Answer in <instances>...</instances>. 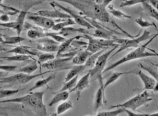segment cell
Instances as JSON below:
<instances>
[{"label":"cell","instance_id":"cell-1","mask_svg":"<svg viewBox=\"0 0 158 116\" xmlns=\"http://www.w3.org/2000/svg\"><path fill=\"white\" fill-rule=\"evenodd\" d=\"M56 1H61L69 4L79 10V13L84 16L92 18L93 20H99L104 24L110 23L114 27L120 30L127 37L131 34L120 27L116 22L110 17L107 8L102 3H98L94 0H51Z\"/></svg>","mask_w":158,"mask_h":116},{"label":"cell","instance_id":"cell-2","mask_svg":"<svg viewBox=\"0 0 158 116\" xmlns=\"http://www.w3.org/2000/svg\"><path fill=\"white\" fill-rule=\"evenodd\" d=\"M44 91L32 92L27 95L17 98L7 99L0 101V104L18 103L32 109L35 114L38 116H47L46 106L43 102Z\"/></svg>","mask_w":158,"mask_h":116},{"label":"cell","instance_id":"cell-3","mask_svg":"<svg viewBox=\"0 0 158 116\" xmlns=\"http://www.w3.org/2000/svg\"><path fill=\"white\" fill-rule=\"evenodd\" d=\"M158 37V32L157 33L154 34V35L150 39H148L147 42H146L143 44H142L141 46H139L138 47L135 48V49H134V50L131 51V52L128 53L127 55L124 56V57H123L118 60L114 62V63L108 66L107 68H105L103 71V74H104L107 72L114 69V68H116L120 65L127 63L128 61L135 60L139 59L142 58H148L150 56H158V53L157 52L155 51L151 52L149 51H146V49L148 48V44H150L151 42H152L156 38Z\"/></svg>","mask_w":158,"mask_h":116},{"label":"cell","instance_id":"cell-4","mask_svg":"<svg viewBox=\"0 0 158 116\" xmlns=\"http://www.w3.org/2000/svg\"><path fill=\"white\" fill-rule=\"evenodd\" d=\"M117 47H112L110 51L103 52L102 54L100 55L99 57L96 60L94 66L89 69L91 82L97 80L99 82L100 86L103 87V71L105 69V67L107 65V61L110 56L111 53L114 51Z\"/></svg>","mask_w":158,"mask_h":116},{"label":"cell","instance_id":"cell-5","mask_svg":"<svg viewBox=\"0 0 158 116\" xmlns=\"http://www.w3.org/2000/svg\"><path fill=\"white\" fill-rule=\"evenodd\" d=\"M138 35L137 37L129 39H121V38H115V43L119 44L118 49L117 50L116 52L110 58H113L116 55L118 54L121 51H124L125 50H127L128 48H137L139 46L141 42L143 41L148 40L151 38L154 34L151 35L150 32L148 30H144L143 34L141 35V36Z\"/></svg>","mask_w":158,"mask_h":116},{"label":"cell","instance_id":"cell-6","mask_svg":"<svg viewBox=\"0 0 158 116\" xmlns=\"http://www.w3.org/2000/svg\"><path fill=\"white\" fill-rule=\"evenodd\" d=\"M152 100V99L151 97V94L148 92V90H145L144 92L134 96L124 103L111 105L109 109H116L117 108L121 107L135 111L139 107L145 105L147 103Z\"/></svg>","mask_w":158,"mask_h":116},{"label":"cell","instance_id":"cell-7","mask_svg":"<svg viewBox=\"0 0 158 116\" xmlns=\"http://www.w3.org/2000/svg\"><path fill=\"white\" fill-rule=\"evenodd\" d=\"M83 37L88 40L86 50L91 52V53H95L103 49H108L110 47H114L119 46V44L115 43L114 39H104L97 38H94L88 34H84Z\"/></svg>","mask_w":158,"mask_h":116},{"label":"cell","instance_id":"cell-8","mask_svg":"<svg viewBox=\"0 0 158 116\" xmlns=\"http://www.w3.org/2000/svg\"><path fill=\"white\" fill-rule=\"evenodd\" d=\"M72 56L56 57V58L41 65L42 68L51 71H61L70 69L74 65L72 63Z\"/></svg>","mask_w":158,"mask_h":116},{"label":"cell","instance_id":"cell-9","mask_svg":"<svg viewBox=\"0 0 158 116\" xmlns=\"http://www.w3.org/2000/svg\"><path fill=\"white\" fill-rule=\"evenodd\" d=\"M51 72L52 71L48 70V71L44 72L43 73L35 75H28L22 72H18L16 74L0 78V83H7L16 85L26 84L28 82H31L33 79L37 78L38 77L41 76Z\"/></svg>","mask_w":158,"mask_h":116},{"label":"cell","instance_id":"cell-10","mask_svg":"<svg viewBox=\"0 0 158 116\" xmlns=\"http://www.w3.org/2000/svg\"><path fill=\"white\" fill-rule=\"evenodd\" d=\"M50 5L52 7H57L60 10H63L64 12L68 14L73 20L75 21L76 24H78L82 27H85L87 29H91L94 28L91 25V24H90V23L86 20L82 15L80 14V13H77L74 10H72L69 8L64 7L56 1H52L51 2H50Z\"/></svg>","mask_w":158,"mask_h":116},{"label":"cell","instance_id":"cell-11","mask_svg":"<svg viewBox=\"0 0 158 116\" xmlns=\"http://www.w3.org/2000/svg\"><path fill=\"white\" fill-rule=\"evenodd\" d=\"M59 43L51 38L45 37L38 41L36 48L39 51L45 52H55L58 51Z\"/></svg>","mask_w":158,"mask_h":116},{"label":"cell","instance_id":"cell-12","mask_svg":"<svg viewBox=\"0 0 158 116\" xmlns=\"http://www.w3.org/2000/svg\"><path fill=\"white\" fill-rule=\"evenodd\" d=\"M27 18L28 20H31L33 23L36 24L38 26L47 30L51 29L55 25V22L51 18L40 15L34 14L32 13H29Z\"/></svg>","mask_w":158,"mask_h":116},{"label":"cell","instance_id":"cell-13","mask_svg":"<svg viewBox=\"0 0 158 116\" xmlns=\"http://www.w3.org/2000/svg\"><path fill=\"white\" fill-rule=\"evenodd\" d=\"M53 7L54 8V10H39L36 13H32L44 16V17H47L49 18H51V19H60V20H62L71 18L68 14L65 13V12H62L61 11H60L61 10L60 9H57L55 7Z\"/></svg>","mask_w":158,"mask_h":116},{"label":"cell","instance_id":"cell-14","mask_svg":"<svg viewBox=\"0 0 158 116\" xmlns=\"http://www.w3.org/2000/svg\"><path fill=\"white\" fill-rule=\"evenodd\" d=\"M89 82H90V73L89 71L88 73H87L86 75L83 76L81 78H80L78 82H77L76 84V86L72 89L69 92L72 93V92H76V96H77V100L78 101L81 95V93L84 89H85L86 88H87L89 86Z\"/></svg>","mask_w":158,"mask_h":116},{"label":"cell","instance_id":"cell-15","mask_svg":"<svg viewBox=\"0 0 158 116\" xmlns=\"http://www.w3.org/2000/svg\"><path fill=\"white\" fill-rule=\"evenodd\" d=\"M134 74L138 76V77L142 80V82L143 83L144 89L145 90L152 91L156 83V81L153 77H151L148 75H146L144 72H143L141 69L138 71L135 70Z\"/></svg>","mask_w":158,"mask_h":116},{"label":"cell","instance_id":"cell-16","mask_svg":"<svg viewBox=\"0 0 158 116\" xmlns=\"http://www.w3.org/2000/svg\"><path fill=\"white\" fill-rule=\"evenodd\" d=\"M6 53H13L15 54L27 55L30 56H39L40 54L38 51L35 50L32 48L28 46H16L9 51H7Z\"/></svg>","mask_w":158,"mask_h":116},{"label":"cell","instance_id":"cell-17","mask_svg":"<svg viewBox=\"0 0 158 116\" xmlns=\"http://www.w3.org/2000/svg\"><path fill=\"white\" fill-rule=\"evenodd\" d=\"M93 53L86 50V49L79 51L72 58V63L74 65H85L87 59Z\"/></svg>","mask_w":158,"mask_h":116},{"label":"cell","instance_id":"cell-18","mask_svg":"<svg viewBox=\"0 0 158 116\" xmlns=\"http://www.w3.org/2000/svg\"><path fill=\"white\" fill-rule=\"evenodd\" d=\"M114 34H120L118 32H114L112 31L104 30L99 29H96L95 30L94 33L91 34L94 37L100 39H114L116 38V37L114 35Z\"/></svg>","mask_w":158,"mask_h":116},{"label":"cell","instance_id":"cell-19","mask_svg":"<svg viewBox=\"0 0 158 116\" xmlns=\"http://www.w3.org/2000/svg\"><path fill=\"white\" fill-rule=\"evenodd\" d=\"M83 37L82 36L78 35L75 37L70 38L68 39H65V41L62 42L60 44H59L58 51L57 52L56 57H60L62 54H64V52L69 48L70 46L72 44L73 41H76L77 39H79Z\"/></svg>","mask_w":158,"mask_h":116},{"label":"cell","instance_id":"cell-20","mask_svg":"<svg viewBox=\"0 0 158 116\" xmlns=\"http://www.w3.org/2000/svg\"><path fill=\"white\" fill-rule=\"evenodd\" d=\"M70 92L68 91H64L61 92H57L55 93V96L52 99L50 102L48 104L49 106L54 105L59 102H63L66 101L69 99Z\"/></svg>","mask_w":158,"mask_h":116},{"label":"cell","instance_id":"cell-21","mask_svg":"<svg viewBox=\"0 0 158 116\" xmlns=\"http://www.w3.org/2000/svg\"><path fill=\"white\" fill-rule=\"evenodd\" d=\"M135 71V70H132V71L127 72H115L112 73V74L110 75V76L108 78L106 83H104L103 91H104L107 87H108L109 85H110L112 83H114V82L117 81V80L120 78V77H121L122 76L127 75V74H134Z\"/></svg>","mask_w":158,"mask_h":116},{"label":"cell","instance_id":"cell-22","mask_svg":"<svg viewBox=\"0 0 158 116\" xmlns=\"http://www.w3.org/2000/svg\"><path fill=\"white\" fill-rule=\"evenodd\" d=\"M103 100L105 101V95L104 91H103V87H100L96 91L95 99H94V112L96 111L99 109L100 107L103 105Z\"/></svg>","mask_w":158,"mask_h":116},{"label":"cell","instance_id":"cell-23","mask_svg":"<svg viewBox=\"0 0 158 116\" xmlns=\"http://www.w3.org/2000/svg\"><path fill=\"white\" fill-rule=\"evenodd\" d=\"M85 69L86 67L84 65H74L72 67L70 68V70L66 76L65 82L69 81L70 79L74 78L77 76H79V74L82 73Z\"/></svg>","mask_w":158,"mask_h":116},{"label":"cell","instance_id":"cell-24","mask_svg":"<svg viewBox=\"0 0 158 116\" xmlns=\"http://www.w3.org/2000/svg\"><path fill=\"white\" fill-rule=\"evenodd\" d=\"M107 10L110 14H111L114 17H116L118 19L126 20V19H131V16L127 15L124 12L121 11V10L115 9L113 5L110 4L107 7Z\"/></svg>","mask_w":158,"mask_h":116},{"label":"cell","instance_id":"cell-25","mask_svg":"<svg viewBox=\"0 0 158 116\" xmlns=\"http://www.w3.org/2000/svg\"><path fill=\"white\" fill-rule=\"evenodd\" d=\"M141 4L142 5L144 11L148 16L158 21V10H156L154 7L148 2H144Z\"/></svg>","mask_w":158,"mask_h":116},{"label":"cell","instance_id":"cell-26","mask_svg":"<svg viewBox=\"0 0 158 116\" xmlns=\"http://www.w3.org/2000/svg\"><path fill=\"white\" fill-rule=\"evenodd\" d=\"M56 78L55 74H51L49 76L46 78L41 79V80H39L37 82H35L34 85L33 87H32L31 88L29 89V92H32L34 91L35 89L40 88L41 87H44L45 85H47L48 83L52 80H54Z\"/></svg>","mask_w":158,"mask_h":116},{"label":"cell","instance_id":"cell-27","mask_svg":"<svg viewBox=\"0 0 158 116\" xmlns=\"http://www.w3.org/2000/svg\"><path fill=\"white\" fill-rule=\"evenodd\" d=\"M107 49H103L99 51H97L95 53H93L87 59L86 63H85V66L86 68H92L94 66L100 55L102 54L104 51H106Z\"/></svg>","mask_w":158,"mask_h":116},{"label":"cell","instance_id":"cell-28","mask_svg":"<svg viewBox=\"0 0 158 116\" xmlns=\"http://www.w3.org/2000/svg\"><path fill=\"white\" fill-rule=\"evenodd\" d=\"M76 22L75 21L73 20L72 18H67L65 20H64L61 21V22H59L58 24H55V25L52 28V30L54 31H60L64 29V28L66 27H68L69 26L75 25Z\"/></svg>","mask_w":158,"mask_h":116},{"label":"cell","instance_id":"cell-29","mask_svg":"<svg viewBox=\"0 0 158 116\" xmlns=\"http://www.w3.org/2000/svg\"><path fill=\"white\" fill-rule=\"evenodd\" d=\"M31 56L27 55L15 54L9 56H0V59L9 61H24L30 60Z\"/></svg>","mask_w":158,"mask_h":116},{"label":"cell","instance_id":"cell-30","mask_svg":"<svg viewBox=\"0 0 158 116\" xmlns=\"http://www.w3.org/2000/svg\"><path fill=\"white\" fill-rule=\"evenodd\" d=\"M73 108V104L71 101H65L59 104L56 108V115L64 114L70 109Z\"/></svg>","mask_w":158,"mask_h":116},{"label":"cell","instance_id":"cell-31","mask_svg":"<svg viewBox=\"0 0 158 116\" xmlns=\"http://www.w3.org/2000/svg\"><path fill=\"white\" fill-rule=\"evenodd\" d=\"M38 68V63L36 60L32 61L31 63L26 66H24L22 68L18 69L17 72H22L24 74L31 75L32 73L35 71Z\"/></svg>","mask_w":158,"mask_h":116},{"label":"cell","instance_id":"cell-32","mask_svg":"<svg viewBox=\"0 0 158 116\" xmlns=\"http://www.w3.org/2000/svg\"><path fill=\"white\" fill-rule=\"evenodd\" d=\"M27 36L32 39H40L46 37L45 32L38 30L37 29H29L27 33Z\"/></svg>","mask_w":158,"mask_h":116},{"label":"cell","instance_id":"cell-33","mask_svg":"<svg viewBox=\"0 0 158 116\" xmlns=\"http://www.w3.org/2000/svg\"><path fill=\"white\" fill-rule=\"evenodd\" d=\"M25 38L20 35L17 36H6L4 35V44H15L17 43H21L23 41H25Z\"/></svg>","mask_w":158,"mask_h":116},{"label":"cell","instance_id":"cell-34","mask_svg":"<svg viewBox=\"0 0 158 116\" xmlns=\"http://www.w3.org/2000/svg\"><path fill=\"white\" fill-rule=\"evenodd\" d=\"M125 112L124 108H117V109L114 110H110V111H104L100 112L96 114V116H118L123 113Z\"/></svg>","mask_w":158,"mask_h":116},{"label":"cell","instance_id":"cell-35","mask_svg":"<svg viewBox=\"0 0 158 116\" xmlns=\"http://www.w3.org/2000/svg\"><path fill=\"white\" fill-rule=\"evenodd\" d=\"M55 58V55L51 54V52H45L39 55L38 61L40 65H42L48 61H51Z\"/></svg>","mask_w":158,"mask_h":116},{"label":"cell","instance_id":"cell-36","mask_svg":"<svg viewBox=\"0 0 158 116\" xmlns=\"http://www.w3.org/2000/svg\"><path fill=\"white\" fill-rule=\"evenodd\" d=\"M78 78H79V76H77L74 78L70 79L69 81L66 82L64 86L57 92H61V91H70L73 88L76 86V84L78 82Z\"/></svg>","mask_w":158,"mask_h":116},{"label":"cell","instance_id":"cell-37","mask_svg":"<svg viewBox=\"0 0 158 116\" xmlns=\"http://www.w3.org/2000/svg\"><path fill=\"white\" fill-rule=\"evenodd\" d=\"M135 22L136 24H138L140 27L142 28H146V27H151V26H154L156 28V29L158 31V27L155 24L154 22H150L148 20H146L143 19L142 17H140L138 18L135 19Z\"/></svg>","mask_w":158,"mask_h":116},{"label":"cell","instance_id":"cell-38","mask_svg":"<svg viewBox=\"0 0 158 116\" xmlns=\"http://www.w3.org/2000/svg\"><path fill=\"white\" fill-rule=\"evenodd\" d=\"M139 66L142 69H143L144 71L148 72L150 75L155 79L156 82L158 83V71L156 69V68H152L149 66H145L141 63L139 64Z\"/></svg>","mask_w":158,"mask_h":116},{"label":"cell","instance_id":"cell-39","mask_svg":"<svg viewBox=\"0 0 158 116\" xmlns=\"http://www.w3.org/2000/svg\"><path fill=\"white\" fill-rule=\"evenodd\" d=\"M148 0H123L122 3L120 4L121 7H131L136 5L137 4L142 3L144 2H148Z\"/></svg>","mask_w":158,"mask_h":116},{"label":"cell","instance_id":"cell-40","mask_svg":"<svg viewBox=\"0 0 158 116\" xmlns=\"http://www.w3.org/2000/svg\"><path fill=\"white\" fill-rule=\"evenodd\" d=\"M20 91V89H3L0 90V99H2L7 96L14 95Z\"/></svg>","mask_w":158,"mask_h":116},{"label":"cell","instance_id":"cell-41","mask_svg":"<svg viewBox=\"0 0 158 116\" xmlns=\"http://www.w3.org/2000/svg\"><path fill=\"white\" fill-rule=\"evenodd\" d=\"M45 33H46V37L51 38V39L58 43H62L66 39L65 38L60 34H56L55 33H50V32H45Z\"/></svg>","mask_w":158,"mask_h":116},{"label":"cell","instance_id":"cell-42","mask_svg":"<svg viewBox=\"0 0 158 116\" xmlns=\"http://www.w3.org/2000/svg\"><path fill=\"white\" fill-rule=\"evenodd\" d=\"M17 67L13 65H0V70L6 72L14 71Z\"/></svg>","mask_w":158,"mask_h":116},{"label":"cell","instance_id":"cell-43","mask_svg":"<svg viewBox=\"0 0 158 116\" xmlns=\"http://www.w3.org/2000/svg\"><path fill=\"white\" fill-rule=\"evenodd\" d=\"M124 110H125V112L127 113L129 116H148L150 115V114H148V113H135L133 111L129 110V109H125V108H124Z\"/></svg>","mask_w":158,"mask_h":116},{"label":"cell","instance_id":"cell-44","mask_svg":"<svg viewBox=\"0 0 158 116\" xmlns=\"http://www.w3.org/2000/svg\"><path fill=\"white\" fill-rule=\"evenodd\" d=\"M148 2L151 3L156 10H158V0H148Z\"/></svg>","mask_w":158,"mask_h":116},{"label":"cell","instance_id":"cell-45","mask_svg":"<svg viewBox=\"0 0 158 116\" xmlns=\"http://www.w3.org/2000/svg\"><path fill=\"white\" fill-rule=\"evenodd\" d=\"M114 1V0H102V2L101 3L103 5L104 7H107ZM120 1H123V0H120Z\"/></svg>","mask_w":158,"mask_h":116},{"label":"cell","instance_id":"cell-46","mask_svg":"<svg viewBox=\"0 0 158 116\" xmlns=\"http://www.w3.org/2000/svg\"><path fill=\"white\" fill-rule=\"evenodd\" d=\"M152 92H158V83L156 82V84L155 85L154 88L152 89Z\"/></svg>","mask_w":158,"mask_h":116},{"label":"cell","instance_id":"cell-47","mask_svg":"<svg viewBox=\"0 0 158 116\" xmlns=\"http://www.w3.org/2000/svg\"><path fill=\"white\" fill-rule=\"evenodd\" d=\"M4 35L3 34L0 33V43H3L4 44Z\"/></svg>","mask_w":158,"mask_h":116},{"label":"cell","instance_id":"cell-48","mask_svg":"<svg viewBox=\"0 0 158 116\" xmlns=\"http://www.w3.org/2000/svg\"><path fill=\"white\" fill-rule=\"evenodd\" d=\"M149 116H158V112L154 113H151L150 114Z\"/></svg>","mask_w":158,"mask_h":116},{"label":"cell","instance_id":"cell-49","mask_svg":"<svg viewBox=\"0 0 158 116\" xmlns=\"http://www.w3.org/2000/svg\"><path fill=\"white\" fill-rule=\"evenodd\" d=\"M5 74V72H0V76H2Z\"/></svg>","mask_w":158,"mask_h":116},{"label":"cell","instance_id":"cell-50","mask_svg":"<svg viewBox=\"0 0 158 116\" xmlns=\"http://www.w3.org/2000/svg\"><path fill=\"white\" fill-rule=\"evenodd\" d=\"M4 0H0V6L1 5H2V1H3Z\"/></svg>","mask_w":158,"mask_h":116},{"label":"cell","instance_id":"cell-51","mask_svg":"<svg viewBox=\"0 0 158 116\" xmlns=\"http://www.w3.org/2000/svg\"><path fill=\"white\" fill-rule=\"evenodd\" d=\"M94 1H96V0H94Z\"/></svg>","mask_w":158,"mask_h":116}]
</instances>
